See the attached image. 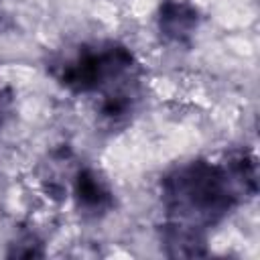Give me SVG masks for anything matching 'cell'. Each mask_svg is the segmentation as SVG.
Returning <instances> with one entry per match:
<instances>
[{
    "label": "cell",
    "instance_id": "cell-4",
    "mask_svg": "<svg viewBox=\"0 0 260 260\" xmlns=\"http://www.w3.org/2000/svg\"><path fill=\"white\" fill-rule=\"evenodd\" d=\"M154 20L165 45L191 47L201 24V12L189 0H160Z\"/></svg>",
    "mask_w": 260,
    "mask_h": 260
},
{
    "label": "cell",
    "instance_id": "cell-8",
    "mask_svg": "<svg viewBox=\"0 0 260 260\" xmlns=\"http://www.w3.org/2000/svg\"><path fill=\"white\" fill-rule=\"evenodd\" d=\"M45 254V242L35 230H20L6 250L8 258H43Z\"/></svg>",
    "mask_w": 260,
    "mask_h": 260
},
{
    "label": "cell",
    "instance_id": "cell-5",
    "mask_svg": "<svg viewBox=\"0 0 260 260\" xmlns=\"http://www.w3.org/2000/svg\"><path fill=\"white\" fill-rule=\"evenodd\" d=\"M98 95L100 100L95 104V114L100 122L112 130L126 126L142 100V75L126 79Z\"/></svg>",
    "mask_w": 260,
    "mask_h": 260
},
{
    "label": "cell",
    "instance_id": "cell-9",
    "mask_svg": "<svg viewBox=\"0 0 260 260\" xmlns=\"http://www.w3.org/2000/svg\"><path fill=\"white\" fill-rule=\"evenodd\" d=\"M14 116V93L10 87L0 85V130Z\"/></svg>",
    "mask_w": 260,
    "mask_h": 260
},
{
    "label": "cell",
    "instance_id": "cell-2",
    "mask_svg": "<svg viewBox=\"0 0 260 260\" xmlns=\"http://www.w3.org/2000/svg\"><path fill=\"white\" fill-rule=\"evenodd\" d=\"M47 69L73 95H95L142 75L136 55L120 41H93L59 51Z\"/></svg>",
    "mask_w": 260,
    "mask_h": 260
},
{
    "label": "cell",
    "instance_id": "cell-7",
    "mask_svg": "<svg viewBox=\"0 0 260 260\" xmlns=\"http://www.w3.org/2000/svg\"><path fill=\"white\" fill-rule=\"evenodd\" d=\"M158 244L169 258H201L209 254L207 232L175 219H165L158 225Z\"/></svg>",
    "mask_w": 260,
    "mask_h": 260
},
{
    "label": "cell",
    "instance_id": "cell-1",
    "mask_svg": "<svg viewBox=\"0 0 260 260\" xmlns=\"http://www.w3.org/2000/svg\"><path fill=\"white\" fill-rule=\"evenodd\" d=\"M258 193L256 156L248 148L230 150L219 162L195 158L169 169L160 179L167 219L209 232L238 205Z\"/></svg>",
    "mask_w": 260,
    "mask_h": 260
},
{
    "label": "cell",
    "instance_id": "cell-3",
    "mask_svg": "<svg viewBox=\"0 0 260 260\" xmlns=\"http://www.w3.org/2000/svg\"><path fill=\"white\" fill-rule=\"evenodd\" d=\"M71 197L83 219H102L116 207V195L110 181L95 167L79 165L71 181Z\"/></svg>",
    "mask_w": 260,
    "mask_h": 260
},
{
    "label": "cell",
    "instance_id": "cell-6",
    "mask_svg": "<svg viewBox=\"0 0 260 260\" xmlns=\"http://www.w3.org/2000/svg\"><path fill=\"white\" fill-rule=\"evenodd\" d=\"M77 169H79V162L69 146H57L49 150L37 171V179L43 193L53 201L67 199L71 191V181Z\"/></svg>",
    "mask_w": 260,
    "mask_h": 260
}]
</instances>
